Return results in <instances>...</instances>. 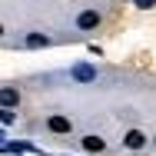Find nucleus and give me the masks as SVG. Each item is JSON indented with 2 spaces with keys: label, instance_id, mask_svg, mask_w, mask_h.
Instances as JSON below:
<instances>
[{
  "label": "nucleus",
  "instance_id": "0eeeda50",
  "mask_svg": "<svg viewBox=\"0 0 156 156\" xmlns=\"http://www.w3.org/2000/svg\"><path fill=\"white\" fill-rule=\"evenodd\" d=\"M27 47H47V37H27Z\"/></svg>",
  "mask_w": 156,
  "mask_h": 156
},
{
  "label": "nucleus",
  "instance_id": "20e7f679",
  "mask_svg": "<svg viewBox=\"0 0 156 156\" xmlns=\"http://www.w3.org/2000/svg\"><path fill=\"white\" fill-rule=\"evenodd\" d=\"M80 143H83V150H87V153H103V150H106V143H103L100 136H83Z\"/></svg>",
  "mask_w": 156,
  "mask_h": 156
},
{
  "label": "nucleus",
  "instance_id": "1a4fd4ad",
  "mask_svg": "<svg viewBox=\"0 0 156 156\" xmlns=\"http://www.w3.org/2000/svg\"><path fill=\"white\" fill-rule=\"evenodd\" d=\"M0 33H3V27H0Z\"/></svg>",
  "mask_w": 156,
  "mask_h": 156
},
{
  "label": "nucleus",
  "instance_id": "f03ea898",
  "mask_svg": "<svg viewBox=\"0 0 156 156\" xmlns=\"http://www.w3.org/2000/svg\"><path fill=\"white\" fill-rule=\"evenodd\" d=\"M123 146L126 150H143V146H146V136H143L140 129H129V133L123 136Z\"/></svg>",
  "mask_w": 156,
  "mask_h": 156
},
{
  "label": "nucleus",
  "instance_id": "423d86ee",
  "mask_svg": "<svg viewBox=\"0 0 156 156\" xmlns=\"http://www.w3.org/2000/svg\"><path fill=\"white\" fill-rule=\"evenodd\" d=\"M0 103H3V106H17V103H20V93L10 90V87H3V90H0Z\"/></svg>",
  "mask_w": 156,
  "mask_h": 156
},
{
  "label": "nucleus",
  "instance_id": "f257e3e1",
  "mask_svg": "<svg viewBox=\"0 0 156 156\" xmlns=\"http://www.w3.org/2000/svg\"><path fill=\"white\" fill-rule=\"evenodd\" d=\"M76 27H80V30H93V27H100V13H96V10H83V13L76 17Z\"/></svg>",
  "mask_w": 156,
  "mask_h": 156
},
{
  "label": "nucleus",
  "instance_id": "6e6552de",
  "mask_svg": "<svg viewBox=\"0 0 156 156\" xmlns=\"http://www.w3.org/2000/svg\"><path fill=\"white\" fill-rule=\"evenodd\" d=\"M156 0H136V7H153Z\"/></svg>",
  "mask_w": 156,
  "mask_h": 156
},
{
  "label": "nucleus",
  "instance_id": "7ed1b4c3",
  "mask_svg": "<svg viewBox=\"0 0 156 156\" xmlns=\"http://www.w3.org/2000/svg\"><path fill=\"white\" fill-rule=\"evenodd\" d=\"M47 126H50V133H70V120H66V116H50V120H47Z\"/></svg>",
  "mask_w": 156,
  "mask_h": 156
},
{
  "label": "nucleus",
  "instance_id": "39448f33",
  "mask_svg": "<svg viewBox=\"0 0 156 156\" xmlns=\"http://www.w3.org/2000/svg\"><path fill=\"white\" fill-rule=\"evenodd\" d=\"M96 76V70L93 66H87V63H83V66H76V70H73V80H80V83H90V80H93Z\"/></svg>",
  "mask_w": 156,
  "mask_h": 156
}]
</instances>
